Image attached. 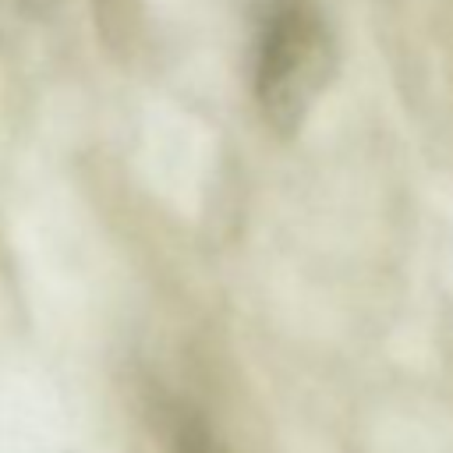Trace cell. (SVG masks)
<instances>
[{
    "mask_svg": "<svg viewBox=\"0 0 453 453\" xmlns=\"http://www.w3.org/2000/svg\"><path fill=\"white\" fill-rule=\"evenodd\" d=\"M333 32L315 0H269L251 57V92L269 127L294 134L333 71Z\"/></svg>",
    "mask_w": 453,
    "mask_h": 453,
    "instance_id": "obj_1",
    "label": "cell"
},
{
    "mask_svg": "<svg viewBox=\"0 0 453 453\" xmlns=\"http://www.w3.org/2000/svg\"><path fill=\"white\" fill-rule=\"evenodd\" d=\"M166 435H170V453H230L219 435L212 432V425L191 411V407H173L170 421H166Z\"/></svg>",
    "mask_w": 453,
    "mask_h": 453,
    "instance_id": "obj_2",
    "label": "cell"
}]
</instances>
